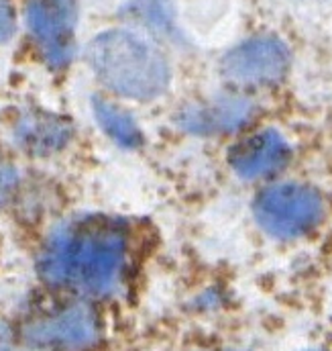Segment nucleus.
Wrapping results in <instances>:
<instances>
[{
	"instance_id": "nucleus-12",
	"label": "nucleus",
	"mask_w": 332,
	"mask_h": 351,
	"mask_svg": "<svg viewBox=\"0 0 332 351\" xmlns=\"http://www.w3.org/2000/svg\"><path fill=\"white\" fill-rule=\"evenodd\" d=\"M21 188H23V176L18 172L16 164L0 154V208L12 204L18 194H21Z\"/></svg>"
},
{
	"instance_id": "nucleus-5",
	"label": "nucleus",
	"mask_w": 332,
	"mask_h": 351,
	"mask_svg": "<svg viewBox=\"0 0 332 351\" xmlns=\"http://www.w3.org/2000/svg\"><path fill=\"white\" fill-rule=\"evenodd\" d=\"M25 23L45 66L66 70L76 49V0H25Z\"/></svg>"
},
{
	"instance_id": "nucleus-14",
	"label": "nucleus",
	"mask_w": 332,
	"mask_h": 351,
	"mask_svg": "<svg viewBox=\"0 0 332 351\" xmlns=\"http://www.w3.org/2000/svg\"><path fill=\"white\" fill-rule=\"evenodd\" d=\"M0 351H27L21 333H14L4 323H0Z\"/></svg>"
},
{
	"instance_id": "nucleus-1",
	"label": "nucleus",
	"mask_w": 332,
	"mask_h": 351,
	"mask_svg": "<svg viewBox=\"0 0 332 351\" xmlns=\"http://www.w3.org/2000/svg\"><path fill=\"white\" fill-rule=\"evenodd\" d=\"M133 256V231L123 219L88 215L64 223L45 239L37 271L55 290L100 300L125 288Z\"/></svg>"
},
{
	"instance_id": "nucleus-11",
	"label": "nucleus",
	"mask_w": 332,
	"mask_h": 351,
	"mask_svg": "<svg viewBox=\"0 0 332 351\" xmlns=\"http://www.w3.org/2000/svg\"><path fill=\"white\" fill-rule=\"evenodd\" d=\"M129 14L137 25L155 35L171 31V14L164 0H133L129 4Z\"/></svg>"
},
{
	"instance_id": "nucleus-8",
	"label": "nucleus",
	"mask_w": 332,
	"mask_h": 351,
	"mask_svg": "<svg viewBox=\"0 0 332 351\" xmlns=\"http://www.w3.org/2000/svg\"><path fill=\"white\" fill-rule=\"evenodd\" d=\"M292 160V147L288 139L275 129H261L243 135L229 152V164L233 172L249 180L275 178Z\"/></svg>"
},
{
	"instance_id": "nucleus-7",
	"label": "nucleus",
	"mask_w": 332,
	"mask_h": 351,
	"mask_svg": "<svg viewBox=\"0 0 332 351\" xmlns=\"http://www.w3.org/2000/svg\"><path fill=\"white\" fill-rule=\"evenodd\" d=\"M8 127L16 149L35 160L58 158L76 139V127L68 117L35 106L18 108L10 117Z\"/></svg>"
},
{
	"instance_id": "nucleus-9",
	"label": "nucleus",
	"mask_w": 332,
	"mask_h": 351,
	"mask_svg": "<svg viewBox=\"0 0 332 351\" xmlns=\"http://www.w3.org/2000/svg\"><path fill=\"white\" fill-rule=\"evenodd\" d=\"M255 112V106L249 98L241 94H227L206 102H190L186 104L175 123L192 135H218L233 133L249 123Z\"/></svg>"
},
{
	"instance_id": "nucleus-13",
	"label": "nucleus",
	"mask_w": 332,
	"mask_h": 351,
	"mask_svg": "<svg viewBox=\"0 0 332 351\" xmlns=\"http://www.w3.org/2000/svg\"><path fill=\"white\" fill-rule=\"evenodd\" d=\"M16 29V16L10 0H0V45L12 39Z\"/></svg>"
},
{
	"instance_id": "nucleus-10",
	"label": "nucleus",
	"mask_w": 332,
	"mask_h": 351,
	"mask_svg": "<svg viewBox=\"0 0 332 351\" xmlns=\"http://www.w3.org/2000/svg\"><path fill=\"white\" fill-rule=\"evenodd\" d=\"M92 112L102 133L123 149H137L143 145V129L131 110L106 96L92 98Z\"/></svg>"
},
{
	"instance_id": "nucleus-2",
	"label": "nucleus",
	"mask_w": 332,
	"mask_h": 351,
	"mask_svg": "<svg viewBox=\"0 0 332 351\" xmlns=\"http://www.w3.org/2000/svg\"><path fill=\"white\" fill-rule=\"evenodd\" d=\"M86 60L102 86L127 100L151 102L164 96L171 82L164 51L135 31L100 33L88 45Z\"/></svg>"
},
{
	"instance_id": "nucleus-6",
	"label": "nucleus",
	"mask_w": 332,
	"mask_h": 351,
	"mask_svg": "<svg viewBox=\"0 0 332 351\" xmlns=\"http://www.w3.org/2000/svg\"><path fill=\"white\" fill-rule=\"evenodd\" d=\"M220 70L231 84L239 88L273 86L290 70V51L275 37H253L222 58Z\"/></svg>"
},
{
	"instance_id": "nucleus-3",
	"label": "nucleus",
	"mask_w": 332,
	"mask_h": 351,
	"mask_svg": "<svg viewBox=\"0 0 332 351\" xmlns=\"http://www.w3.org/2000/svg\"><path fill=\"white\" fill-rule=\"evenodd\" d=\"M253 215L267 235L294 241L320 227L327 215V202L322 192L310 184L273 182L255 196Z\"/></svg>"
},
{
	"instance_id": "nucleus-4",
	"label": "nucleus",
	"mask_w": 332,
	"mask_h": 351,
	"mask_svg": "<svg viewBox=\"0 0 332 351\" xmlns=\"http://www.w3.org/2000/svg\"><path fill=\"white\" fill-rule=\"evenodd\" d=\"M21 337L41 351H92L102 339V321L92 300L72 296L33 313Z\"/></svg>"
}]
</instances>
